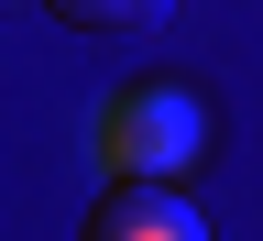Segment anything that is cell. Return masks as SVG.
<instances>
[{"mask_svg":"<svg viewBox=\"0 0 263 241\" xmlns=\"http://www.w3.org/2000/svg\"><path fill=\"white\" fill-rule=\"evenodd\" d=\"M99 154H110V176H186V164L209 154V110H197V88H176V77L121 88L110 110H99Z\"/></svg>","mask_w":263,"mask_h":241,"instance_id":"cell-1","label":"cell"},{"mask_svg":"<svg viewBox=\"0 0 263 241\" xmlns=\"http://www.w3.org/2000/svg\"><path fill=\"white\" fill-rule=\"evenodd\" d=\"M197 230H209V219L186 209L176 176H121V187L88 209V241H197Z\"/></svg>","mask_w":263,"mask_h":241,"instance_id":"cell-2","label":"cell"},{"mask_svg":"<svg viewBox=\"0 0 263 241\" xmlns=\"http://www.w3.org/2000/svg\"><path fill=\"white\" fill-rule=\"evenodd\" d=\"M55 22H77V33H164V11L176 0H44Z\"/></svg>","mask_w":263,"mask_h":241,"instance_id":"cell-3","label":"cell"}]
</instances>
